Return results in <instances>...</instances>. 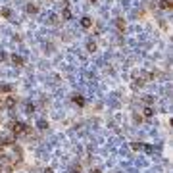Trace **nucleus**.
I'll list each match as a JSON object with an SVG mask.
<instances>
[{
  "label": "nucleus",
  "mask_w": 173,
  "mask_h": 173,
  "mask_svg": "<svg viewBox=\"0 0 173 173\" xmlns=\"http://www.w3.org/2000/svg\"><path fill=\"white\" fill-rule=\"evenodd\" d=\"M44 173H54V171H52V169H50V167H48V169H44Z\"/></svg>",
  "instance_id": "16"
},
{
  "label": "nucleus",
  "mask_w": 173,
  "mask_h": 173,
  "mask_svg": "<svg viewBox=\"0 0 173 173\" xmlns=\"http://www.w3.org/2000/svg\"><path fill=\"white\" fill-rule=\"evenodd\" d=\"M37 125H39V129H46V127H48V123H46L44 119H40V121L37 123Z\"/></svg>",
  "instance_id": "14"
},
{
  "label": "nucleus",
  "mask_w": 173,
  "mask_h": 173,
  "mask_svg": "<svg viewBox=\"0 0 173 173\" xmlns=\"http://www.w3.org/2000/svg\"><path fill=\"white\" fill-rule=\"evenodd\" d=\"M81 25H83L85 29H91V27H92V19H91V18H83V19H81Z\"/></svg>",
  "instance_id": "5"
},
{
  "label": "nucleus",
  "mask_w": 173,
  "mask_h": 173,
  "mask_svg": "<svg viewBox=\"0 0 173 173\" xmlns=\"http://www.w3.org/2000/svg\"><path fill=\"white\" fill-rule=\"evenodd\" d=\"M87 50L94 52V50H96V43H94V40H88V43H87Z\"/></svg>",
  "instance_id": "10"
},
{
  "label": "nucleus",
  "mask_w": 173,
  "mask_h": 173,
  "mask_svg": "<svg viewBox=\"0 0 173 173\" xmlns=\"http://www.w3.org/2000/svg\"><path fill=\"white\" fill-rule=\"evenodd\" d=\"M62 19H64V21L71 19V10L69 8H64V12H62Z\"/></svg>",
  "instance_id": "7"
},
{
  "label": "nucleus",
  "mask_w": 173,
  "mask_h": 173,
  "mask_svg": "<svg viewBox=\"0 0 173 173\" xmlns=\"http://www.w3.org/2000/svg\"><path fill=\"white\" fill-rule=\"evenodd\" d=\"M0 60H6V54H4V52H0Z\"/></svg>",
  "instance_id": "15"
},
{
  "label": "nucleus",
  "mask_w": 173,
  "mask_h": 173,
  "mask_svg": "<svg viewBox=\"0 0 173 173\" xmlns=\"http://www.w3.org/2000/svg\"><path fill=\"white\" fill-rule=\"evenodd\" d=\"M0 14H2L4 18H12V10H10V8H2V10H0Z\"/></svg>",
  "instance_id": "11"
},
{
  "label": "nucleus",
  "mask_w": 173,
  "mask_h": 173,
  "mask_svg": "<svg viewBox=\"0 0 173 173\" xmlns=\"http://www.w3.org/2000/svg\"><path fill=\"white\" fill-rule=\"evenodd\" d=\"M143 112H144V115H146V117H152V115H154V110H152L150 106H146V108L143 110Z\"/></svg>",
  "instance_id": "12"
},
{
  "label": "nucleus",
  "mask_w": 173,
  "mask_h": 173,
  "mask_svg": "<svg viewBox=\"0 0 173 173\" xmlns=\"http://www.w3.org/2000/svg\"><path fill=\"white\" fill-rule=\"evenodd\" d=\"M160 8L162 10H171V6H173V4H171V0H160Z\"/></svg>",
  "instance_id": "3"
},
{
  "label": "nucleus",
  "mask_w": 173,
  "mask_h": 173,
  "mask_svg": "<svg viewBox=\"0 0 173 173\" xmlns=\"http://www.w3.org/2000/svg\"><path fill=\"white\" fill-rule=\"evenodd\" d=\"M91 2H96V0H91Z\"/></svg>",
  "instance_id": "17"
},
{
  "label": "nucleus",
  "mask_w": 173,
  "mask_h": 173,
  "mask_svg": "<svg viewBox=\"0 0 173 173\" xmlns=\"http://www.w3.org/2000/svg\"><path fill=\"white\" fill-rule=\"evenodd\" d=\"M27 12H29V14H37V12H39V8H37L35 4H29V6H27Z\"/></svg>",
  "instance_id": "13"
},
{
  "label": "nucleus",
  "mask_w": 173,
  "mask_h": 173,
  "mask_svg": "<svg viewBox=\"0 0 173 173\" xmlns=\"http://www.w3.org/2000/svg\"><path fill=\"white\" fill-rule=\"evenodd\" d=\"M15 102H18V100H15L14 96H8L6 100H4V106H6V108H14V106H15Z\"/></svg>",
  "instance_id": "4"
},
{
  "label": "nucleus",
  "mask_w": 173,
  "mask_h": 173,
  "mask_svg": "<svg viewBox=\"0 0 173 173\" xmlns=\"http://www.w3.org/2000/svg\"><path fill=\"white\" fill-rule=\"evenodd\" d=\"M12 64H14V66H18V67H21V66L25 64V62H23V58H21V56L14 54V56H12Z\"/></svg>",
  "instance_id": "2"
},
{
  "label": "nucleus",
  "mask_w": 173,
  "mask_h": 173,
  "mask_svg": "<svg viewBox=\"0 0 173 173\" xmlns=\"http://www.w3.org/2000/svg\"><path fill=\"white\" fill-rule=\"evenodd\" d=\"M8 94V92H12V85H0V94Z\"/></svg>",
  "instance_id": "9"
},
{
  "label": "nucleus",
  "mask_w": 173,
  "mask_h": 173,
  "mask_svg": "<svg viewBox=\"0 0 173 173\" xmlns=\"http://www.w3.org/2000/svg\"><path fill=\"white\" fill-rule=\"evenodd\" d=\"M64 2H66V0H64Z\"/></svg>",
  "instance_id": "18"
},
{
  "label": "nucleus",
  "mask_w": 173,
  "mask_h": 173,
  "mask_svg": "<svg viewBox=\"0 0 173 173\" xmlns=\"http://www.w3.org/2000/svg\"><path fill=\"white\" fill-rule=\"evenodd\" d=\"M73 102H75V104H79V106H85V98L79 96V94H75V96H73Z\"/></svg>",
  "instance_id": "8"
},
{
  "label": "nucleus",
  "mask_w": 173,
  "mask_h": 173,
  "mask_svg": "<svg viewBox=\"0 0 173 173\" xmlns=\"http://www.w3.org/2000/svg\"><path fill=\"white\" fill-rule=\"evenodd\" d=\"M115 27H117V29H119V31L123 33V31H125V19L117 18V19H115Z\"/></svg>",
  "instance_id": "6"
},
{
  "label": "nucleus",
  "mask_w": 173,
  "mask_h": 173,
  "mask_svg": "<svg viewBox=\"0 0 173 173\" xmlns=\"http://www.w3.org/2000/svg\"><path fill=\"white\" fill-rule=\"evenodd\" d=\"M10 127H12V133L15 135V137H21V135H27L29 133V127L25 123H19V121H12L10 123Z\"/></svg>",
  "instance_id": "1"
}]
</instances>
